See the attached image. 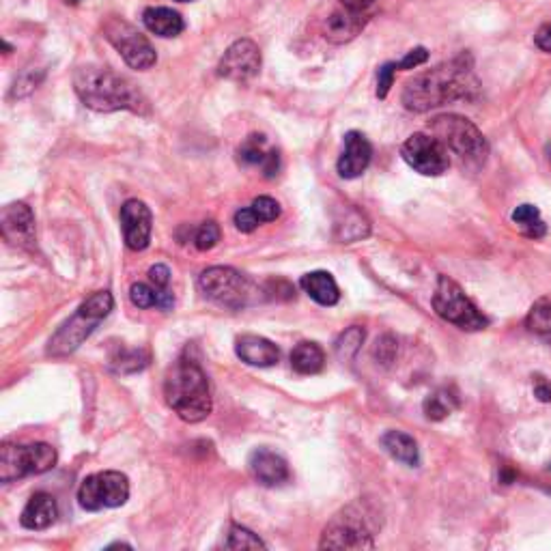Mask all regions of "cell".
Returning <instances> with one entry per match:
<instances>
[{
    "mask_svg": "<svg viewBox=\"0 0 551 551\" xmlns=\"http://www.w3.org/2000/svg\"><path fill=\"white\" fill-rule=\"evenodd\" d=\"M478 91L474 61L470 54L437 65L425 74H418L405 84L403 106L412 112H429L457 100H470Z\"/></svg>",
    "mask_w": 551,
    "mask_h": 551,
    "instance_id": "1",
    "label": "cell"
},
{
    "mask_svg": "<svg viewBox=\"0 0 551 551\" xmlns=\"http://www.w3.org/2000/svg\"><path fill=\"white\" fill-rule=\"evenodd\" d=\"M164 397L168 407L190 425L203 422L214 409L209 379L190 347L168 369L164 377Z\"/></svg>",
    "mask_w": 551,
    "mask_h": 551,
    "instance_id": "2",
    "label": "cell"
},
{
    "mask_svg": "<svg viewBox=\"0 0 551 551\" xmlns=\"http://www.w3.org/2000/svg\"><path fill=\"white\" fill-rule=\"evenodd\" d=\"M74 89L80 102L97 112L132 110L143 115L149 110L145 95L138 91L136 84L108 67H80L74 76Z\"/></svg>",
    "mask_w": 551,
    "mask_h": 551,
    "instance_id": "3",
    "label": "cell"
},
{
    "mask_svg": "<svg viewBox=\"0 0 551 551\" xmlns=\"http://www.w3.org/2000/svg\"><path fill=\"white\" fill-rule=\"evenodd\" d=\"M115 298L110 291H95L84 300L76 313L54 332L48 343L50 358H67L82 347V343L97 330V326L112 313Z\"/></svg>",
    "mask_w": 551,
    "mask_h": 551,
    "instance_id": "4",
    "label": "cell"
},
{
    "mask_svg": "<svg viewBox=\"0 0 551 551\" xmlns=\"http://www.w3.org/2000/svg\"><path fill=\"white\" fill-rule=\"evenodd\" d=\"M431 134L468 171H480L489 158V143L478 127L461 115H442L429 123Z\"/></svg>",
    "mask_w": 551,
    "mask_h": 551,
    "instance_id": "5",
    "label": "cell"
},
{
    "mask_svg": "<svg viewBox=\"0 0 551 551\" xmlns=\"http://www.w3.org/2000/svg\"><path fill=\"white\" fill-rule=\"evenodd\" d=\"M375 526L371 524V513L358 502L345 506L336 513L321 534V549H373Z\"/></svg>",
    "mask_w": 551,
    "mask_h": 551,
    "instance_id": "6",
    "label": "cell"
},
{
    "mask_svg": "<svg viewBox=\"0 0 551 551\" xmlns=\"http://www.w3.org/2000/svg\"><path fill=\"white\" fill-rule=\"evenodd\" d=\"M56 450L50 444H11L0 446V483L11 485L24 476L46 474L56 465Z\"/></svg>",
    "mask_w": 551,
    "mask_h": 551,
    "instance_id": "7",
    "label": "cell"
},
{
    "mask_svg": "<svg viewBox=\"0 0 551 551\" xmlns=\"http://www.w3.org/2000/svg\"><path fill=\"white\" fill-rule=\"evenodd\" d=\"M199 289L207 300L229 310L246 308L254 295L252 280L246 274L237 272L235 267L224 265H216L205 270L199 276Z\"/></svg>",
    "mask_w": 551,
    "mask_h": 551,
    "instance_id": "8",
    "label": "cell"
},
{
    "mask_svg": "<svg viewBox=\"0 0 551 551\" xmlns=\"http://www.w3.org/2000/svg\"><path fill=\"white\" fill-rule=\"evenodd\" d=\"M433 308L444 321L452 323L465 332H478L489 326V319L480 313L476 304L463 293V289L448 276L437 278L433 293Z\"/></svg>",
    "mask_w": 551,
    "mask_h": 551,
    "instance_id": "9",
    "label": "cell"
},
{
    "mask_svg": "<svg viewBox=\"0 0 551 551\" xmlns=\"http://www.w3.org/2000/svg\"><path fill=\"white\" fill-rule=\"evenodd\" d=\"M104 35L132 69L147 72V69L158 63V54H155L151 41L134 24L125 22L123 18H108L104 24Z\"/></svg>",
    "mask_w": 551,
    "mask_h": 551,
    "instance_id": "10",
    "label": "cell"
},
{
    "mask_svg": "<svg viewBox=\"0 0 551 551\" xmlns=\"http://www.w3.org/2000/svg\"><path fill=\"white\" fill-rule=\"evenodd\" d=\"M127 498H130V480L115 470L87 476L78 489L80 506L91 513L104 511V508H119Z\"/></svg>",
    "mask_w": 551,
    "mask_h": 551,
    "instance_id": "11",
    "label": "cell"
},
{
    "mask_svg": "<svg viewBox=\"0 0 551 551\" xmlns=\"http://www.w3.org/2000/svg\"><path fill=\"white\" fill-rule=\"evenodd\" d=\"M401 155L409 168L425 177H440L450 166L448 149L433 134L425 132L409 136L401 147Z\"/></svg>",
    "mask_w": 551,
    "mask_h": 551,
    "instance_id": "12",
    "label": "cell"
},
{
    "mask_svg": "<svg viewBox=\"0 0 551 551\" xmlns=\"http://www.w3.org/2000/svg\"><path fill=\"white\" fill-rule=\"evenodd\" d=\"M261 50L252 39H237L218 63V74L233 82H246L259 74Z\"/></svg>",
    "mask_w": 551,
    "mask_h": 551,
    "instance_id": "13",
    "label": "cell"
},
{
    "mask_svg": "<svg viewBox=\"0 0 551 551\" xmlns=\"http://www.w3.org/2000/svg\"><path fill=\"white\" fill-rule=\"evenodd\" d=\"M0 229L11 246L22 250H35L37 231L35 216L26 203H11L0 214Z\"/></svg>",
    "mask_w": 551,
    "mask_h": 551,
    "instance_id": "14",
    "label": "cell"
},
{
    "mask_svg": "<svg viewBox=\"0 0 551 551\" xmlns=\"http://www.w3.org/2000/svg\"><path fill=\"white\" fill-rule=\"evenodd\" d=\"M121 226H123L125 246L134 252L145 250L151 242V233H153L151 209L138 199L125 201L121 207Z\"/></svg>",
    "mask_w": 551,
    "mask_h": 551,
    "instance_id": "15",
    "label": "cell"
},
{
    "mask_svg": "<svg viewBox=\"0 0 551 551\" xmlns=\"http://www.w3.org/2000/svg\"><path fill=\"white\" fill-rule=\"evenodd\" d=\"M248 468L252 478L263 487H282L291 480V470L285 457L270 448H257L250 452Z\"/></svg>",
    "mask_w": 551,
    "mask_h": 551,
    "instance_id": "16",
    "label": "cell"
},
{
    "mask_svg": "<svg viewBox=\"0 0 551 551\" xmlns=\"http://www.w3.org/2000/svg\"><path fill=\"white\" fill-rule=\"evenodd\" d=\"M237 160L244 166L261 168L263 177L272 179L280 171V153L263 134H250L237 149Z\"/></svg>",
    "mask_w": 551,
    "mask_h": 551,
    "instance_id": "17",
    "label": "cell"
},
{
    "mask_svg": "<svg viewBox=\"0 0 551 551\" xmlns=\"http://www.w3.org/2000/svg\"><path fill=\"white\" fill-rule=\"evenodd\" d=\"M373 158V147L369 138L360 132H347L345 134V147L341 158H338L336 171L343 179H358L366 168H369Z\"/></svg>",
    "mask_w": 551,
    "mask_h": 551,
    "instance_id": "18",
    "label": "cell"
},
{
    "mask_svg": "<svg viewBox=\"0 0 551 551\" xmlns=\"http://www.w3.org/2000/svg\"><path fill=\"white\" fill-rule=\"evenodd\" d=\"M235 353L237 358L246 362L248 366H259V369H267L280 362V349L265 336L257 334H244L235 341Z\"/></svg>",
    "mask_w": 551,
    "mask_h": 551,
    "instance_id": "19",
    "label": "cell"
},
{
    "mask_svg": "<svg viewBox=\"0 0 551 551\" xmlns=\"http://www.w3.org/2000/svg\"><path fill=\"white\" fill-rule=\"evenodd\" d=\"M369 22V18L364 16V11L356 9H341L330 13V18L323 24V37H326L330 44H347V41L356 39L362 28Z\"/></svg>",
    "mask_w": 551,
    "mask_h": 551,
    "instance_id": "20",
    "label": "cell"
},
{
    "mask_svg": "<svg viewBox=\"0 0 551 551\" xmlns=\"http://www.w3.org/2000/svg\"><path fill=\"white\" fill-rule=\"evenodd\" d=\"M56 517H59V504H56L54 496L46 491H39L24 506L20 524L26 530H46L54 524Z\"/></svg>",
    "mask_w": 551,
    "mask_h": 551,
    "instance_id": "21",
    "label": "cell"
},
{
    "mask_svg": "<svg viewBox=\"0 0 551 551\" xmlns=\"http://www.w3.org/2000/svg\"><path fill=\"white\" fill-rule=\"evenodd\" d=\"M300 287L304 293H308L310 300H315L319 306H336L338 300H341V289H338L336 280L330 272H310L302 276Z\"/></svg>",
    "mask_w": 551,
    "mask_h": 551,
    "instance_id": "22",
    "label": "cell"
},
{
    "mask_svg": "<svg viewBox=\"0 0 551 551\" xmlns=\"http://www.w3.org/2000/svg\"><path fill=\"white\" fill-rule=\"evenodd\" d=\"M381 446L392 459L401 461L407 468H418L420 465V448L412 435L403 431H388L381 437Z\"/></svg>",
    "mask_w": 551,
    "mask_h": 551,
    "instance_id": "23",
    "label": "cell"
},
{
    "mask_svg": "<svg viewBox=\"0 0 551 551\" xmlns=\"http://www.w3.org/2000/svg\"><path fill=\"white\" fill-rule=\"evenodd\" d=\"M143 22L153 35L164 37V39L177 37V35L183 33V28H186V24H183V18L179 16V13L173 11V9H168V7H149V9H145Z\"/></svg>",
    "mask_w": 551,
    "mask_h": 551,
    "instance_id": "24",
    "label": "cell"
},
{
    "mask_svg": "<svg viewBox=\"0 0 551 551\" xmlns=\"http://www.w3.org/2000/svg\"><path fill=\"white\" fill-rule=\"evenodd\" d=\"M326 366V353L317 345L304 341L291 351V369L300 375H317Z\"/></svg>",
    "mask_w": 551,
    "mask_h": 551,
    "instance_id": "25",
    "label": "cell"
},
{
    "mask_svg": "<svg viewBox=\"0 0 551 551\" xmlns=\"http://www.w3.org/2000/svg\"><path fill=\"white\" fill-rule=\"evenodd\" d=\"M130 300L136 308L147 310V308H160V310H173L175 306V295L168 289H158L153 285H145V282H136L130 287Z\"/></svg>",
    "mask_w": 551,
    "mask_h": 551,
    "instance_id": "26",
    "label": "cell"
},
{
    "mask_svg": "<svg viewBox=\"0 0 551 551\" xmlns=\"http://www.w3.org/2000/svg\"><path fill=\"white\" fill-rule=\"evenodd\" d=\"M334 229H336V237L341 239L343 244H353L358 242V239H364L369 235L371 226H369V220H366L358 209L345 207V218L336 220Z\"/></svg>",
    "mask_w": 551,
    "mask_h": 551,
    "instance_id": "27",
    "label": "cell"
},
{
    "mask_svg": "<svg viewBox=\"0 0 551 551\" xmlns=\"http://www.w3.org/2000/svg\"><path fill=\"white\" fill-rule=\"evenodd\" d=\"M459 407V399L452 394L450 390H437L433 394H429V397L425 399V403H422V409H425V416L433 422H440L444 418H448L455 409Z\"/></svg>",
    "mask_w": 551,
    "mask_h": 551,
    "instance_id": "28",
    "label": "cell"
},
{
    "mask_svg": "<svg viewBox=\"0 0 551 551\" xmlns=\"http://www.w3.org/2000/svg\"><path fill=\"white\" fill-rule=\"evenodd\" d=\"M511 218L519 226V231L528 237L541 239L547 233V226L541 218V211L534 205H519L511 214Z\"/></svg>",
    "mask_w": 551,
    "mask_h": 551,
    "instance_id": "29",
    "label": "cell"
},
{
    "mask_svg": "<svg viewBox=\"0 0 551 551\" xmlns=\"http://www.w3.org/2000/svg\"><path fill=\"white\" fill-rule=\"evenodd\" d=\"M526 326L534 336H539L541 341H545L551 347V302L549 300L536 302L530 308Z\"/></svg>",
    "mask_w": 551,
    "mask_h": 551,
    "instance_id": "30",
    "label": "cell"
},
{
    "mask_svg": "<svg viewBox=\"0 0 551 551\" xmlns=\"http://www.w3.org/2000/svg\"><path fill=\"white\" fill-rule=\"evenodd\" d=\"M147 364H149V353L143 349H119L115 356L110 358V369L121 375L143 371Z\"/></svg>",
    "mask_w": 551,
    "mask_h": 551,
    "instance_id": "31",
    "label": "cell"
},
{
    "mask_svg": "<svg viewBox=\"0 0 551 551\" xmlns=\"http://www.w3.org/2000/svg\"><path fill=\"white\" fill-rule=\"evenodd\" d=\"M364 336H366V332L360 326H351L349 330H345L341 334V338H338V341H336L338 358H341V360H351L353 356H356V353L362 347V343H364Z\"/></svg>",
    "mask_w": 551,
    "mask_h": 551,
    "instance_id": "32",
    "label": "cell"
},
{
    "mask_svg": "<svg viewBox=\"0 0 551 551\" xmlns=\"http://www.w3.org/2000/svg\"><path fill=\"white\" fill-rule=\"evenodd\" d=\"M226 549H265L267 545L259 539L257 534L250 532L244 526L233 524L229 530V539L224 543Z\"/></svg>",
    "mask_w": 551,
    "mask_h": 551,
    "instance_id": "33",
    "label": "cell"
},
{
    "mask_svg": "<svg viewBox=\"0 0 551 551\" xmlns=\"http://www.w3.org/2000/svg\"><path fill=\"white\" fill-rule=\"evenodd\" d=\"M220 237H222V233H220L218 222L207 220V222H203V224L199 226V229L194 231V246H196V250L207 252V250H211V248H216V246H218Z\"/></svg>",
    "mask_w": 551,
    "mask_h": 551,
    "instance_id": "34",
    "label": "cell"
},
{
    "mask_svg": "<svg viewBox=\"0 0 551 551\" xmlns=\"http://www.w3.org/2000/svg\"><path fill=\"white\" fill-rule=\"evenodd\" d=\"M250 209L254 211V216L259 218L261 224L274 222L276 218H280V205L278 201L272 199V196H259V199L252 201Z\"/></svg>",
    "mask_w": 551,
    "mask_h": 551,
    "instance_id": "35",
    "label": "cell"
},
{
    "mask_svg": "<svg viewBox=\"0 0 551 551\" xmlns=\"http://www.w3.org/2000/svg\"><path fill=\"white\" fill-rule=\"evenodd\" d=\"M397 351H399V343H397V338L390 336V334L377 338L375 349H373L377 362H381L384 366H390V364L394 362V358H397Z\"/></svg>",
    "mask_w": 551,
    "mask_h": 551,
    "instance_id": "36",
    "label": "cell"
},
{
    "mask_svg": "<svg viewBox=\"0 0 551 551\" xmlns=\"http://www.w3.org/2000/svg\"><path fill=\"white\" fill-rule=\"evenodd\" d=\"M394 74H397V63L381 65L379 74H377V97H379V100H384V97L388 95V91L392 87Z\"/></svg>",
    "mask_w": 551,
    "mask_h": 551,
    "instance_id": "37",
    "label": "cell"
},
{
    "mask_svg": "<svg viewBox=\"0 0 551 551\" xmlns=\"http://www.w3.org/2000/svg\"><path fill=\"white\" fill-rule=\"evenodd\" d=\"M235 226H237V231L252 233V231L259 229L261 222H259L257 216H254V211L250 207H244L235 214Z\"/></svg>",
    "mask_w": 551,
    "mask_h": 551,
    "instance_id": "38",
    "label": "cell"
},
{
    "mask_svg": "<svg viewBox=\"0 0 551 551\" xmlns=\"http://www.w3.org/2000/svg\"><path fill=\"white\" fill-rule=\"evenodd\" d=\"M429 61V52L425 48H414V50H409L403 59L397 63V69H416L420 67L422 63H427Z\"/></svg>",
    "mask_w": 551,
    "mask_h": 551,
    "instance_id": "39",
    "label": "cell"
},
{
    "mask_svg": "<svg viewBox=\"0 0 551 551\" xmlns=\"http://www.w3.org/2000/svg\"><path fill=\"white\" fill-rule=\"evenodd\" d=\"M149 282L158 289H168V285H171V270L162 263L153 265L149 270Z\"/></svg>",
    "mask_w": 551,
    "mask_h": 551,
    "instance_id": "40",
    "label": "cell"
},
{
    "mask_svg": "<svg viewBox=\"0 0 551 551\" xmlns=\"http://www.w3.org/2000/svg\"><path fill=\"white\" fill-rule=\"evenodd\" d=\"M534 44L539 46L543 52L551 54V22L549 24H543L539 31H536L534 35Z\"/></svg>",
    "mask_w": 551,
    "mask_h": 551,
    "instance_id": "41",
    "label": "cell"
},
{
    "mask_svg": "<svg viewBox=\"0 0 551 551\" xmlns=\"http://www.w3.org/2000/svg\"><path fill=\"white\" fill-rule=\"evenodd\" d=\"M534 394H536V399H539V401L549 403L551 401V384H549V381H545L543 377H536Z\"/></svg>",
    "mask_w": 551,
    "mask_h": 551,
    "instance_id": "42",
    "label": "cell"
},
{
    "mask_svg": "<svg viewBox=\"0 0 551 551\" xmlns=\"http://www.w3.org/2000/svg\"><path fill=\"white\" fill-rule=\"evenodd\" d=\"M341 3H343V7L364 11V9H369L375 3V0H341Z\"/></svg>",
    "mask_w": 551,
    "mask_h": 551,
    "instance_id": "43",
    "label": "cell"
},
{
    "mask_svg": "<svg viewBox=\"0 0 551 551\" xmlns=\"http://www.w3.org/2000/svg\"><path fill=\"white\" fill-rule=\"evenodd\" d=\"M177 3H190V0H177Z\"/></svg>",
    "mask_w": 551,
    "mask_h": 551,
    "instance_id": "44",
    "label": "cell"
},
{
    "mask_svg": "<svg viewBox=\"0 0 551 551\" xmlns=\"http://www.w3.org/2000/svg\"><path fill=\"white\" fill-rule=\"evenodd\" d=\"M67 3H78V0H67Z\"/></svg>",
    "mask_w": 551,
    "mask_h": 551,
    "instance_id": "45",
    "label": "cell"
}]
</instances>
